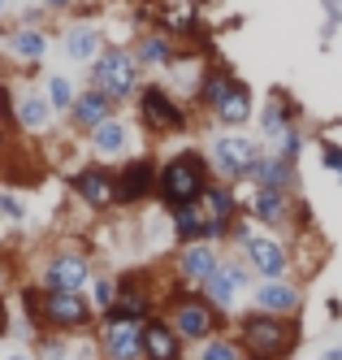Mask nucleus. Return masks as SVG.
<instances>
[{"label":"nucleus","instance_id":"nucleus-36","mask_svg":"<svg viewBox=\"0 0 342 360\" xmlns=\"http://www.w3.org/2000/svg\"><path fill=\"white\" fill-rule=\"evenodd\" d=\"M317 152H321V169L325 174H342V143L338 139H321Z\"/></svg>","mask_w":342,"mask_h":360},{"label":"nucleus","instance_id":"nucleus-38","mask_svg":"<svg viewBox=\"0 0 342 360\" xmlns=\"http://www.w3.org/2000/svg\"><path fill=\"white\" fill-rule=\"evenodd\" d=\"M0 126H13V96L5 83H0Z\"/></svg>","mask_w":342,"mask_h":360},{"label":"nucleus","instance_id":"nucleus-32","mask_svg":"<svg viewBox=\"0 0 342 360\" xmlns=\"http://www.w3.org/2000/svg\"><path fill=\"white\" fill-rule=\"evenodd\" d=\"M117 291H121V278L117 274H96L91 287H87V300H91L96 313H109L113 300H117Z\"/></svg>","mask_w":342,"mask_h":360},{"label":"nucleus","instance_id":"nucleus-19","mask_svg":"<svg viewBox=\"0 0 342 360\" xmlns=\"http://www.w3.org/2000/svg\"><path fill=\"white\" fill-rule=\"evenodd\" d=\"M303 282L295 278H269V282H256L251 287V308L260 313H277V317H303Z\"/></svg>","mask_w":342,"mask_h":360},{"label":"nucleus","instance_id":"nucleus-41","mask_svg":"<svg viewBox=\"0 0 342 360\" xmlns=\"http://www.w3.org/2000/svg\"><path fill=\"white\" fill-rule=\"evenodd\" d=\"M39 5H44L48 13H70V9H74V0H39Z\"/></svg>","mask_w":342,"mask_h":360},{"label":"nucleus","instance_id":"nucleus-45","mask_svg":"<svg viewBox=\"0 0 342 360\" xmlns=\"http://www.w3.org/2000/svg\"><path fill=\"white\" fill-rule=\"evenodd\" d=\"M5 360H35V352H9Z\"/></svg>","mask_w":342,"mask_h":360},{"label":"nucleus","instance_id":"nucleus-47","mask_svg":"<svg viewBox=\"0 0 342 360\" xmlns=\"http://www.w3.org/2000/svg\"><path fill=\"white\" fill-rule=\"evenodd\" d=\"M338 183H342V174H338Z\"/></svg>","mask_w":342,"mask_h":360},{"label":"nucleus","instance_id":"nucleus-13","mask_svg":"<svg viewBox=\"0 0 342 360\" xmlns=\"http://www.w3.org/2000/svg\"><path fill=\"white\" fill-rule=\"evenodd\" d=\"M156 174H161V161L147 152L126 157L117 165V209H139V204L156 200Z\"/></svg>","mask_w":342,"mask_h":360},{"label":"nucleus","instance_id":"nucleus-6","mask_svg":"<svg viewBox=\"0 0 342 360\" xmlns=\"http://www.w3.org/2000/svg\"><path fill=\"white\" fill-rule=\"evenodd\" d=\"M204 152H208V165H213V178H221L230 187H247L256 161L265 157V139L251 131H217L204 143Z\"/></svg>","mask_w":342,"mask_h":360},{"label":"nucleus","instance_id":"nucleus-1","mask_svg":"<svg viewBox=\"0 0 342 360\" xmlns=\"http://www.w3.org/2000/svg\"><path fill=\"white\" fill-rule=\"evenodd\" d=\"M234 339H239L243 352L256 356V360H291L299 352V343H303V326H299V317L239 308V313H234Z\"/></svg>","mask_w":342,"mask_h":360},{"label":"nucleus","instance_id":"nucleus-8","mask_svg":"<svg viewBox=\"0 0 342 360\" xmlns=\"http://www.w3.org/2000/svg\"><path fill=\"white\" fill-rule=\"evenodd\" d=\"M256 282H260V278H256V274H251V265L243 261V252H225V256H221V265H217V274L199 287V295L213 304L217 313H225V317H230V313H239L243 295L256 287Z\"/></svg>","mask_w":342,"mask_h":360},{"label":"nucleus","instance_id":"nucleus-39","mask_svg":"<svg viewBox=\"0 0 342 360\" xmlns=\"http://www.w3.org/2000/svg\"><path fill=\"white\" fill-rule=\"evenodd\" d=\"M5 287H13V261L0 256V295H5Z\"/></svg>","mask_w":342,"mask_h":360},{"label":"nucleus","instance_id":"nucleus-20","mask_svg":"<svg viewBox=\"0 0 342 360\" xmlns=\"http://www.w3.org/2000/svg\"><path fill=\"white\" fill-rule=\"evenodd\" d=\"M104 44H109V39H104L96 18H78V22H70V27L61 31V53L74 65H91L104 53Z\"/></svg>","mask_w":342,"mask_h":360},{"label":"nucleus","instance_id":"nucleus-11","mask_svg":"<svg viewBox=\"0 0 342 360\" xmlns=\"http://www.w3.org/2000/svg\"><path fill=\"white\" fill-rule=\"evenodd\" d=\"M199 213H204V243L225 248L230 226L243 217L239 187H230V183H221V178H213V183H208V191L199 195Z\"/></svg>","mask_w":342,"mask_h":360},{"label":"nucleus","instance_id":"nucleus-12","mask_svg":"<svg viewBox=\"0 0 342 360\" xmlns=\"http://www.w3.org/2000/svg\"><path fill=\"white\" fill-rule=\"evenodd\" d=\"M243 261L251 265V274H256L260 282H269V278H291V274H295L291 239L273 235V230H256L251 243L243 248Z\"/></svg>","mask_w":342,"mask_h":360},{"label":"nucleus","instance_id":"nucleus-18","mask_svg":"<svg viewBox=\"0 0 342 360\" xmlns=\"http://www.w3.org/2000/svg\"><path fill=\"white\" fill-rule=\"evenodd\" d=\"M96 347L100 360H143V321H96Z\"/></svg>","mask_w":342,"mask_h":360},{"label":"nucleus","instance_id":"nucleus-30","mask_svg":"<svg viewBox=\"0 0 342 360\" xmlns=\"http://www.w3.org/2000/svg\"><path fill=\"white\" fill-rule=\"evenodd\" d=\"M191 360H247V352H243L239 339H234V330H225V334H213L208 343H199Z\"/></svg>","mask_w":342,"mask_h":360},{"label":"nucleus","instance_id":"nucleus-25","mask_svg":"<svg viewBox=\"0 0 342 360\" xmlns=\"http://www.w3.org/2000/svg\"><path fill=\"white\" fill-rule=\"evenodd\" d=\"M299 161H286L277 157L273 148H265V157L256 161L251 178H247V187H273V191H299Z\"/></svg>","mask_w":342,"mask_h":360},{"label":"nucleus","instance_id":"nucleus-46","mask_svg":"<svg viewBox=\"0 0 342 360\" xmlns=\"http://www.w3.org/2000/svg\"><path fill=\"white\" fill-rule=\"evenodd\" d=\"M5 9H9V0H0V13H5Z\"/></svg>","mask_w":342,"mask_h":360},{"label":"nucleus","instance_id":"nucleus-37","mask_svg":"<svg viewBox=\"0 0 342 360\" xmlns=\"http://www.w3.org/2000/svg\"><path fill=\"white\" fill-rule=\"evenodd\" d=\"M0 217H5V221H26V209H22V200L18 195H9V191H0Z\"/></svg>","mask_w":342,"mask_h":360},{"label":"nucleus","instance_id":"nucleus-22","mask_svg":"<svg viewBox=\"0 0 342 360\" xmlns=\"http://www.w3.org/2000/svg\"><path fill=\"white\" fill-rule=\"evenodd\" d=\"M113 113H117V105H113V100L104 96V91H96V87L87 83L83 91L74 96V109L65 113V122H70V131H74V135H91L96 126H100V122H109Z\"/></svg>","mask_w":342,"mask_h":360},{"label":"nucleus","instance_id":"nucleus-48","mask_svg":"<svg viewBox=\"0 0 342 360\" xmlns=\"http://www.w3.org/2000/svg\"><path fill=\"white\" fill-rule=\"evenodd\" d=\"M338 5H342V0H338Z\"/></svg>","mask_w":342,"mask_h":360},{"label":"nucleus","instance_id":"nucleus-29","mask_svg":"<svg viewBox=\"0 0 342 360\" xmlns=\"http://www.w3.org/2000/svg\"><path fill=\"white\" fill-rule=\"evenodd\" d=\"M169 230H173V243H204V213L199 204H182V209H169Z\"/></svg>","mask_w":342,"mask_h":360},{"label":"nucleus","instance_id":"nucleus-15","mask_svg":"<svg viewBox=\"0 0 342 360\" xmlns=\"http://www.w3.org/2000/svg\"><path fill=\"white\" fill-rule=\"evenodd\" d=\"M221 256H225V248H217V243H182V248H173L169 278L182 282V287H195V291H199L204 282L217 274Z\"/></svg>","mask_w":342,"mask_h":360},{"label":"nucleus","instance_id":"nucleus-23","mask_svg":"<svg viewBox=\"0 0 342 360\" xmlns=\"http://www.w3.org/2000/svg\"><path fill=\"white\" fill-rule=\"evenodd\" d=\"M143 360H191L187 356V343H182V334L161 313H152L143 321Z\"/></svg>","mask_w":342,"mask_h":360},{"label":"nucleus","instance_id":"nucleus-3","mask_svg":"<svg viewBox=\"0 0 342 360\" xmlns=\"http://www.w3.org/2000/svg\"><path fill=\"white\" fill-rule=\"evenodd\" d=\"M213 183V165H208L204 148H178L173 157L161 161L156 174V204L182 209V204H199V195Z\"/></svg>","mask_w":342,"mask_h":360},{"label":"nucleus","instance_id":"nucleus-40","mask_svg":"<svg viewBox=\"0 0 342 360\" xmlns=\"http://www.w3.org/2000/svg\"><path fill=\"white\" fill-rule=\"evenodd\" d=\"M9 330H13V317H9V304H5V295H0V339H9Z\"/></svg>","mask_w":342,"mask_h":360},{"label":"nucleus","instance_id":"nucleus-9","mask_svg":"<svg viewBox=\"0 0 342 360\" xmlns=\"http://www.w3.org/2000/svg\"><path fill=\"white\" fill-rule=\"evenodd\" d=\"M39 308H44V330H57V334H87L100 321L87 291H48L44 287Z\"/></svg>","mask_w":342,"mask_h":360},{"label":"nucleus","instance_id":"nucleus-4","mask_svg":"<svg viewBox=\"0 0 342 360\" xmlns=\"http://www.w3.org/2000/svg\"><path fill=\"white\" fill-rule=\"evenodd\" d=\"M243 213L256 221V230H273L282 239H295L312 230V209L299 191H273V187H251L243 200Z\"/></svg>","mask_w":342,"mask_h":360},{"label":"nucleus","instance_id":"nucleus-35","mask_svg":"<svg viewBox=\"0 0 342 360\" xmlns=\"http://www.w3.org/2000/svg\"><path fill=\"white\" fill-rule=\"evenodd\" d=\"M251 235H256V221H251V217L243 213L239 221L230 226V239H225V252H243V248L251 243Z\"/></svg>","mask_w":342,"mask_h":360},{"label":"nucleus","instance_id":"nucleus-7","mask_svg":"<svg viewBox=\"0 0 342 360\" xmlns=\"http://www.w3.org/2000/svg\"><path fill=\"white\" fill-rule=\"evenodd\" d=\"M91 87L104 91L113 105H130L143 87V65L135 61L130 44H104V53L91 61Z\"/></svg>","mask_w":342,"mask_h":360},{"label":"nucleus","instance_id":"nucleus-10","mask_svg":"<svg viewBox=\"0 0 342 360\" xmlns=\"http://www.w3.org/2000/svg\"><path fill=\"white\" fill-rule=\"evenodd\" d=\"M91 278H96V265H91L87 248L65 243V248L48 252V261L39 269V287H48V291H87Z\"/></svg>","mask_w":342,"mask_h":360},{"label":"nucleus","instance_id":"nucleus-26","mask_svg":"<svg viewBox=\"0 0 342 360\" xmlns=\"http://www.w3.org/2000/svg\"><path fill=\"white\" fill-rule=\"evenodd\" d=\"M130 53L143 70H169L173 57H178V39L165 31V27H152V31H139L135 44H130Z\"/></svg>","mask_w":342,"mask_h":360},{"label":"nucleus","instance_id":"nucleus-42","mask_svg":"<svg viewBox=\"0 0 342 360\" xmlns=\"http://www.w3.org/2000/svg\"><path fill=\"white\" fill-rule=\"evenodd\" d=\"M100 5H104V0H74V9H78V13H83V18H91V13H96Z\"/></svg>","mask_w":342,"mask_h":360},{"label":"nucleus","instance_id":"nucleus-2","mask_svg":"<svg viewBox=\"0 0 342 360\" xmlns=\"http://www.w3.org/2000/svg\"><path fill=\"white\" fill-rule=\"evenodd\" d=\"M161 317L182 334V343H187V347H199V343L213 339V334H225L230 330L225 313H217V308L208 304L195 287H182V282L165 287V295H161Z\"/></svg>","mask_w":342,"mask_h":360},{"label":"nucleus","instance_id":"nucleus-33","mask_svg":"<svg viewBox=\"0 0 342 360\" xmlns=\"http://www.w3.org/2000/svg\"><path fill=\"white\" fill-rule=\"evenodd\" d=\"M65 356H70V334H57V330L35 334V360H65Z\"/></svg>","mask_w":342,"mask_h":360},{"label":"nucleus","instance_id":"nucleus-43","mask_svg":"<svg viewBox=\"0 0 342 360\" xmlns=\"http://www.w3.org/2000/svg\"><path fill=\"white\" fill-rule=\"evenodd\" d=\"M325 313H329L334 321H342V300H338V295H329V300H325Z\"/></svg>","mask_w":342,"mask_h":360},{"label":"nucleus","instance_id":"nucleus-31","mask_svg":"<svg viewBox=\"0 0 342 360\" xmlns=\"http://www.w3.org/2000/svg\"><path fill=\"white\" fill-rule=\"evenodd\" d=\"M44 96H48V105L57 109V113H70V109H74L78 87H74L70 74H48V79H44Z\"/></svg>","mask_w":342,"mask_h":360},{"label":"nucleus","instance_id":"nucleus-21","mask_svg":"<svg viewBox=\"0 0 342 360\" xmlns=\"http://www.w3.org/2000/svg\"><path fill=\"white\" fill-rule=\"evenodd\" d=\"M208 122H213L217 131H247V126L256 122V91L243 79H234V87L225 91L221 105L208 113Z\"/></svg>","mask_w":342,"mask_h":360},{"label":"nucleus","instance_id":"nucleus-17","mask_svg":"<svg viewBox=\"0 0 342 360\" xmlns=\"http://www.w3.org/2000/svg\"><path fill=\"white\" fill-rule=\"evenodd\" d=\"M303 122V109H299V100L286 91V87H269L265 96V105L256 109V126H260V139H265V148H273L291 126Z\"/></svg>","mask_w":342,"mask_h":360},{"label":"nucleus","instance_id":"nucleus-34","mask_svg":"<svg viewBox=\"0 0 342 360\" xmlns=\"http://www.w3.org/2000/svg\"><path fill=\"white\" fill-rule=\"evenodd\" d=\"M303 148H308V131H303V122H299V126H291V131H286V135L273 143V152H277V157H286V161H299V157H303Z\"/></svg>","mask_w":342,"mask_h":360},{"label":"nucleus","instance_id":"nucleus-27","mask_svg":"<svg viewBox=\"0 0 342 360\" xmlns=\"http://www.w3.org/2000/svg\"><path fill=\"white\" fill-rule=\"evenodd\" d=\"M234 74L225 61H217V57H208V65H204V74H199V87H195V100H191V109H204V113H213L221 100H225V91L234 87Z\"/></svg>","mask_w":342,"mask_h":360},{"label":"nucleus","instance_id":"nucleus-28","mask_svg":"<svg viewBox=\"0 0 342 360\" xmlns=\"http://www.w3.org/2000/svg\"><path fill=\"white\" fill-rule=\"evenodd\" d=\"M48 31L44 27H13L9 35H5V53L13 57V61H22V65H39L44 57H48Z\"/></svg>","mask_w":342,"mask_h":360},{"label":"nucleus","instance_id":"nucleus-44","mask_svg":"<svg viewBox=\"0 0 342 360\" xmlns=\"http://www.w3.org/2000/svg\"><path fill=\"white\" fill-rule=\"evenodd\" d=\"M321 360H342V343H325L321 347Z\"/></svg>","mask_w":342,"mask_h":360},{"label":"nucleus","instance_id":"nucleus-14","mask_svg":"<svg viewBox=\"0 0 342 360\" xmlns=\"http://www.w3.org/2000/svg\"><path fill=\"white\" fill-rule=\"evenodd\" d=\"M87 148H91V157L104 161V165L135 157V148H139V122H126L121 113H113L109 122H100L96 131L87 135Z\"/></svg>","mask_w":342,"mask_h":360},{"label":"nucleus","instance_id":"nucleus-5","mask_svg":"<svg viewBox=\"0 0 342 360\" xmlns=\"http://www.w3.org/2000/svg\"><path fill=\"white\" fill-rule=\"evenodd\" d=\"M135 122L139 131L152 139H169V135H187L191 131V105L165 83H143L135 96Z\"/></svg>","mask_w":342,"mask_h":360},{"label":"nucleus","instance_id":"nucleus-24","mask_svg":"<svg viewBox=\"0 0 342 360\" xmlns=\"http://www.w3.org/2000/svg\"><path fill=\"white\" fill-rule=\"evenodd\" d=\"M52 122H57V109L48 105V96L39 87H26L18 100H13V126L26 135H48Z\"/></svg>","mask_w":342,"mask_h":360},{"label":"nucleus","instance_id":"nucleus-16","mask_svg":"<svg viewBox=\"0 0 342 360\" xmlns=\"http://www.w3.org/2000/svg\"><path fill=\"white\" fill-rule=\"evenodd\" d=\"M70 191L83 200L91 213H109V209H117V169H109L104 161H91L70 178Z\"/></svg>","mask_w":342,"mask_h":360}]
</instances>
